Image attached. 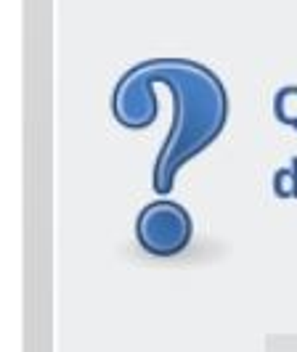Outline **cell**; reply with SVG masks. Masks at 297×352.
<instances>
[{"instance_id": "cell-1", "label": "cell", "mask_w": 297, "mask_h": 352, "mask_svg": "<svg viewBox=\"0 0 297 352\" xmlns=\"http://www.w3.org/2000/svg\"><path fill=\"white\" fill-rule=\"evenodd\" d=\"M139 239L152 254H178L192 241V217L173 201L149 204L139 217Z\"/></svg>"}]
</instances>
